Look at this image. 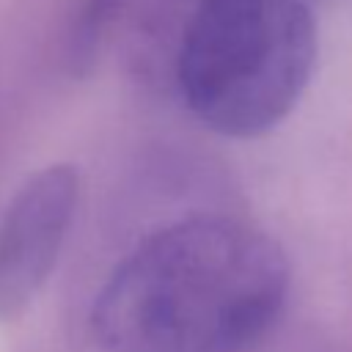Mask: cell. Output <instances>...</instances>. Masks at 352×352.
<instances>
[{"mask_svg": "<svg viewBox=\"0 0 352 352\" xmlns=\"http://www.w3.org/2000/svg\"><path fill=\"white\" fill-rule=\"evenodd\" d=\"M316 50L305 0H201L182 36L179 85L212 132L258 138L305 94Z\"/></svg>", "mask_w": 352, "mask_h": 352, "instance_id": "obj_2", "label": "cell"}, {"mask_svg": "<svg viewBox=\"0 0 352 352\" xmlns=\"http://www.w3.org/2000/svg\"><path fill=\"white\" fill-rule=\"evenodd\" d=\"M80 201L77 168L36 170L0 217V319H16L52 275Z\"/></svg>", "mask_w": 352, "mask_h": 352, "instance_id": "obj_3", "label": "cell"}, {"mask_svg": "<svg viewBox=\"0 0 352 352\" xmlns=\"http://www.w3.org/2000/svg\"><path fill=\"white\" fill-rule=\"evenodd\" d=\"M283 250L231 217H187L146 236L91 311L104 352H236L278 316Z\"/></svg>", "mask_w": 352, "mask_h": 352, "instance_id": "obj_1", "label": "cell"}, {"mask_svg": "<svg viewBox=\"0 0 352 352\" xmlns=\"http://www.w3.org/2000/svg\"><path fill=\"white\" fill-rule=\"evenodd\" d=\"M124 0H80L69 30H66V44H63V58L66 66L74 74H85L94 69L102 41L107 30L113 28Z\"/></svg>", "mask_w": 352, "mask_h": 352, "instance_id": "obj_4", "label": "cell"}]
</instances>
